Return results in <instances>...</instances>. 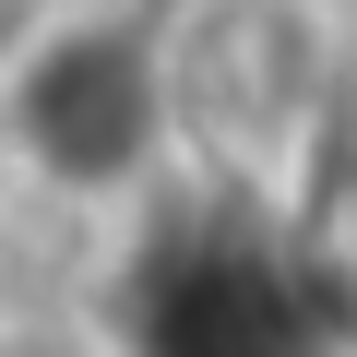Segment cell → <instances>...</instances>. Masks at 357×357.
Returning <instances> with one entry per match:
<instances>
[{
	"label": "cell",
	"instance_id": "2",
	"mask_svg": "<svg viewBox=\"0 0 357 357\" xmlns=\"http://www.w3.org/2000/svg\"><path fill=\"white\" fill-rule=\"evenodd\" d=\"M107 357H333L298 203L191 178L167 215L107 238Z\"/></svg>",
	"mask_w": 357,
	"mask_h": 357
},
{
	"label": "cell",
	"instance_id": "3",
	"mask_svg": "<svg viewBox=\"0 0 357 357\" xmlns=\"http://www.w3.org/2000/svg\"><path fill=\"white\" fill-rule=\"evenodd\" d=\"M178 72H191L203 178L298 203L345 131V13L333 0H178Z\"/></svg>",
	"mask_w": 357,
	"mask_h": 357
},
{
	"label": "cell",
	"instance_id": "1",
	"mask_svg": "<svg viewBox=\"0 0 357 357\" xmlns=\"http://www.w3.org/2000/svg\"><path fill=\"white\" fill-rule=\"evenodd\" d=\"M0 155L60 227H143L203 178L178 0H36L0 48Z\"/></svg>",
	"mask_w": 357,
	"mask_h": 357
}]
</instances>
